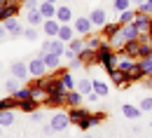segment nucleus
Returning a JSON list of instances; mask_svg holds the SVG:
<instances>
[{"instance_id":"f257e3e1","label":"nucleus","mask_w":152,"mask_h":138,"mask_svg":"<svg viewBox=\"0 0 152 138\" xmlns=\"http://www.w3.org/2000/svg\"><path fill=\"white\" fill-rule=\"evenodd\" d=\"M45 94H47V105H66V87L61 84L58 75H45Z\"/></svg>"},{"instance_id":"f03ea898","label":"nucleus","mask_w":152,"mask_h":138,"mask_svg":"<svg viewBox=\"0 0 152 138\" xmlns=\"http://www.w3.org/2000/svg\"><path fill=\"white\" fill-rule=\"evenodd\" d=\"M49 126H52V131H54V134L66 131V129L70 126V117H68V112H63V110L54 112V115L49 117Z\"/></svg>"},{"instance_id":"7ed1b4c3","label":"nucleus","mask_w":152,"mask_h":138,"mask_svg":"<svg viewBox=\"0 0 152 138\" xmlns=\"http://www.w3.org/2000/svg\"><path fill=\"white\" fill-rule=\"evenodd\" d=\"M19 12H21L19 0H7V2H2V5H0V23H5V21L12 19V17H17Z\"/></svg>"},{"instance_id":"20e7f679","label":"nucleus","mask_w":152,"mask_h":138,"mask_svg":"<svg viewBox=\"0 0 152 138\" xmlns=\"http://www.w3.org/2000/svg\"><path fill=\"white\" fill-rule=\"evenodd\" d=\"M28 73H31V77H42V75H47V73H49L47 63H45V59H42L40 54L28 61Z\"/></svg>"},{"instance_id":"39448f33","label":"nucleus","mask_w":152,"mask_h":138,"mask_svg":"<svg viewBox=\"0 0 152 138\" xmlns=\"http://www.w3.org/2000/svg\"><path fill=\"white\" fill-rule=\"evenodd\" d=\"M73 28H75V33L80 35V38H87V35L94 31L89 17H75V19H73Z\"/></svg>"},{"instance_id":"423d86ee","label":"nucleus","mask_w":152,"mask_h":138,"mask_svg":"<svg viewBox=\"0 0 152 138\" xmlns=\"http://www.w3.org/2000/svg\"><path fill=\"white\" fill-rule=\"evenodd\" d=\"M10 73H12V77L26 82V80L31 77V73H28V61H14V63L10 66Z\"/></svg>"},{"instance_id":"0eeeda50","label":"nucleus","mask_w":152,"mask_h":138,"mask_svg":"<svg viewBox=\"0 0 152 138\" xmlns=\"http://www.w3.org/2000/svg\"><path fill=\"white\" fill-rule=\"evenodd\" d=\"M87 17H89V21H91V26H94V28H103V26L108 23V12H105L103 7H96V9H91Z\"/></svg>"},{"instance_id":"6e6552de","label":"nucleus","mask_w":152,"mask_h":138,"mask_svg":"<svg viewBox=\"0 0 152 138\" xmlns=\"http://www.w3.org/2000/svg\"><path fill=\"white\" fill-rule=\"evenodd\" d=\"M133 23H136V28H138V33H140V35H150V31H152L150 14L138 12V14H136V19H133Z\"/></svg>"},{"instance_id":"1a4fd4ad","label":"nucleus","mask_w":152,"mask_h":138,"mask_svg":"<svg viewBox=\"0 0 152 138\" xmlns=\"http://www.w3.org/2000/svg\"><path fill=\"white\" fill-rule=\"evenodd\" d=\"M2 26H5V31H7V35H10V38H19V35H23V26H21V21L17 19V17L7 19Z\"/></svg>"},{"instance_id":"9d476101","label":"nucleus","mask_w":152,"mask_h":138,"mask_svg":"<svg viewBox=\"0 0 152 138\" xmlns=\"http://www.w3.org/2000/svg\"><path fill=\"white\" fill-rule=\"evenodd\" d=\"M56 19H58V23H73L75 12H73L66 2H61V5H56Z\"/></svg>"},{"instance_id":"9b49d317","label":"nucleus","mask_w":152,"mask_h":138,"mask_svg":"<svg viewBox=\"0 0 152 138\" xmlns=\"http://www.w3.org/2000/svg\"><path fill=\"white\" fill-rule=\"evenodd\" d=\"M58 28H61V23H58L56 17H54V19H45V21H42V26H40V31H42L47 38H56Z\"/></svg>"},{"instance_id":"f8f14e48","label":"nucleus","mask_w":152,"mask_h":138,"mask_svg":"<svg viewBox=\"0 0 152 138\" xmlns=\"http://www.w3.org/2000/svg\"><path fill=\"white\" fill-rule=\"evenodd\" d=\"M119 33H122V38L126 40V42H129V40H138L140 38V33H138V28H136V23H122V28H119Z\"/></svg>"},{"instance_id":"ddd939ff","label":"nucleus","mask_w":152,"mask_h":138,"mask_svg":"<svg viewBox=\"0 0 152 138\" xmlns=\"http://www.w3.org/2000/svg\"><path fill=\"white\" fill-rule=\"evenodd\" d=\"M136 66H138V59H131V56H119V54H117V68H119L124 75H126L129 70H133Z\"/></svg>"},{"instance_id":"4468645a","label":"nucleus","mask_w":152,"mask_h":138,"mask_svg":"<svg viewBox=\"0 0 152 138\" xmlns=\"http://www.w3.org/2000/svg\"><path fill=\"white\" fill-rule=\"evenodd\" d=\"M82 101H84V94H80L77 89H68V91H66V105H68V108L82 105Z\"/></svg>"},{"instance_id":"2eb2a0df","label":"nucleus","mask_w":152,"mask_h":138,"mask_svg":"<svg viewBox=\"0 0 152 138\" xmlns=\"http://www.w3.org/2000/svg\"><path fill=\"white\" fill-rule=\"evenodd\" d=\"M84 66H98V56H96V49H89V47H84L80 54H77Z\"/></svg>"},{"instance_id":"dca6fc26","label":"nucleus","mask_w":152,"mask_h":138,"mask_svg":"<svg viewBox=\"0 0 152 138\" xmlns=\"http://www.w3.org/2000/svg\"><path fill=\"white\" fill-rule=\"evenodd\" d=\"M75 35H77V33H75V28H73V23H61V28H58V35H56V38L63 40V42L68 45L70 40L75 38Z\"/></svg>"},{"instance_id":"f3484780","label":"nucleus","mask_w":152,"mask_h":138,"mask_svg":"<svg viewBox=\"0 0 152 138\" xmlns=\"http://www.w3.org/2000/svg\"><path fill=\"white\" fill-rule=\"evenodd\" d=\"M40 103L35 99H21L19 103H17V110H21V112H26V115H31L33 110H38Z\"/></svg>"},{"instance_id":"a211bd4d","label":"nucleus","mask_w":152,"mask_h":138,"mask_svg":"<svg viewBox=\"0 0 152 138\" xmlns=\"http://www.w3.org/2000/svg\"><path fill=\"white\" fill-rule=\"evenodd\" d=\"M42 21H45V17L40 14V9L35 7V9H26V23L28 26H42Z\"/></svg>"},{"instance_id":"6ab92c4d","label":"nucleus","mask_w":152,"mask_h":138,"mask_svg":"<svg viewBox=\"0 0 152 138\" xmlns=\"http://www.w3.org/2000/svg\"><path fill=\"white\" fill-rule=\"evenodd\" d=\"M122 112H124V117H129V119H140V115H143V110L138 108V105H133V103H124L122 105Z\"/></svg>"},{"instance_id":"aec40b11","label":"nucleus","mask_w":152,"mask_h":138,"mask_svg":"<svg viewBox=\"0 0 152 138\" xmlns=\"http://www.w3.org/2000/svg\"><path fill=\"white\" fill-rule=\"evenodd\" d=\"M89 115V110L87 108H82V105H77V108H68V117H70V124H77L80 119H84Z\"/></svg>"},{"instance_id":"412c9836","label":"nucleus","mask_w":152,"mask_h":138,"mask_svg":"<svg viewBox=\"0 0 152 138\" xmlns=\"http://www.w3.org/2000/svg\"><path fill=\"white\" fill-rule=\"evenodd\" d=\"M119 28H122V23H119V21H108V23L101 28V38H103V40L113 38V35L117 33V31H119Z\"/></svg>"},{"instance_id":"4be33fe9","label":"nucleus","mask_w":152,"mask_h":138,"mask_svg":"<svg viewBox=\"0 0 152 138\" xmlns=\"http://www.w3.org/2000/svg\"><path fill=\"white\" fill-rule=\"evenodd\" d=\"M40 14L45 17V19H54L56 17V5L54 2H45V0H40Z\"/></svg>"},{"instance_id":"5701e85b","label":"nucleus","mask_w":152,"mask_h":138,"mask_svg":"<svg viewBox=\"0 0 152 138\" xmlns=\"http://www.w3.org/2000/svg\"><path fill=\"white\" fill-rule=\"evenodd\" d=\"M75 89L80 91V94H89V91H94V80H89V77H80L75 82Z\"/></svg>"},{"instance_id":"b1692460","label":"nucleus","mask_w":152,"mask_h":138,"mask_svg":"<svg viewBox=\"0 0 152 138\" xmlns=\"http://www.w3.org/2000/svg\"><path fill=\"white\" fill-rule=\"evenodd\" d=\"M136 14H138V9H136V7H129V9H124V12L117 14V21H119V23H131V21L136 19Z\"/></svg>"},{"instance_id":"393cba45","label":"nucleus","mask_w":152,"mask_h":138,"mask_svg":"<svg viewBox=\"0 0 152 138\" xmlns=\"http://www.w3.org/2000/svg\"><path fill=\"white\" fill-rule=\"evenodd\" d=\"M42 59H45V63H47L49 70L61 68V54H42Z\"/></svg>"},{"instance_id":"a878e982","label":"nucleus","mask_w":152,"mask_h":138,"mask_svg":"<svg viewBox=\"0 0 152 138\" xmlns=\"http://www.w3.org/2000/svg\"><path fill=\"white\" fill-rule=\"evenodd\" d=\"M40 33H42V31H40L38 26H28V28H23V38L28 40V42H38Z\"/></svg>"},{"instance_id":"bb28decb","label":"nucleus","mask_w":152,"mask_h":138,"mask_svg":"<svg viewBox=\"0 0 152 138\" xmlns=\"http://www.w3.org/2000/svg\"><path fill=\"white\" fill-rule=\"evenodd\" d=\"M84 47H87V45H84V38H80V35H75V38L68 42V49H70L73 54H80Z\"/></svg>"},{"instance_id":"cd10ccee","label":"nucleus","mask_w":152,"mask_h":138,"mask_svg":"<svg viewBox=\"0 0 152 138\" xmlns=\"http://www.w3.org/2000/svg\"><path fill=\"white\" fill-rule=\"evenodd\" d=\"M14 122H17L14 110H2V112H0V124H2V126H12Z\"/></svg>"},{"instance_id":"c85d7f7f","label":"nucleus","mask_w":152,"mask_h":138,"mask_svg":"<svg viewBox=\"0 0 152 138\" xmlns=\"http://www.w3.org/2000/svg\"><path fill=\"white\" fill-rule=\"evenodd\" d=\"M84 45H87L89 49H98V47L103 45V38H101V35H94V33H89V35L84 38Z\"/></svg>"},{"instance_id":"c756f323","label":"nucleus","mask_w":152,"mask_h":138,"mask_svg":"<svg viewBox=\"0 0 152 138\" xmlns=\"http://www.w3.org/2000/svg\"><path fill=\"white\" fill-rule=\"evenodd\" d=\"M17 103H19V101L14 99L12 94H10L7 99H0V112H2V110H17Z\"/></svg>"},{"instance_id":"7c9ffc66","label":"nucleus","mask_w":152,"mask_h":138,"mask_svg":"<svg viewBox=\"0 0 152 138\" xmlns=\"http://www.w3.org/2000/svg\"><path fill=\"white\" fill-rule=\"evenodd\" d=\"M94 91L101 96V99H105V96L110 94V87H108L105 82H101V80H94Z\"/></svg>"},{"instance_id":"2f4dec72","label":"nucleus","mask_w":152,"mask_h":138,"mask_svg":"<svg viewBox=\"0 0 152 138\" xmlns=\"http://www.w3.org/2000/svg\"><path fill=\"white\" fill-rule=\"evenodd\" d=\"M108 42H110V47H113L115 52H117V49H122V47H124V42H126V40L122 38V33L117 31V33H115L113 38H108Z\"/></svg>"},{"instance_id":"473e14b6","label":"nucleus","mask_w":152,"mask_h":138,"mask_svg":"<svg viewBox=\"0 0 152 138\" xmlns=\"http://www.w3.org/2000/svg\"><path fill=\"white\" fill-rule=\"evenodd\" d=\"M143 77H145V73H143L138 66H136L133 70H129V73H126V82H140Z\"/></svg>"},{"instance_id":"72a5a7b5","label":"nucleus","mask_w":152,"mask_h":138,"mask_svg":"<svg viewBox=\"0 0 152 138\" xmlns=\"http://www.w3.org/2000/svg\"><path fill=\"white\" fill-rule=\"evenodd\" d=\"M138 68H140L145 75H152V59H150V56H143V59H138Z\"/></svg>"},{"instance_id":"f704fd0d","label":"nucleus","mask_w":152,"mask_h":138,"mask_svg":"<svg viewBox=\"0 0 152 138\" xmlns=\"http://www.w3.org/2000/svg\"><path fill=\"white\" fill-rule=\"evenodd\" d=\"M129 7H133L131 0H113V9L119 14V12H124V9H129Z\"/></svg>"},{"instance_id":"c9c22d12","label":"nucleus","mask_w":152,"mask_h":138,"mask_svg":"<svg viewBox=\"0 0 152 138\" xmlns=\"http://www.w3.org/2000/svg\"><path fill=\"white\" fill-rule=\"evenodd\" d=\"M75 126L80 129V131H84V134H87V131H89V129L94 126V122H91V115H87L84 119H80V122H77Z\"/></svg>"},{"instance_id":"e433bc0d","label":"nucleus","mask_w":152,"mask_h":138,"mask_svg":"<svg viewBox=\"0 0 152 138\" xmlns=\"http://www.w3.org/2000/svg\"><path fill=\"white\" fill-rule=\"evenodd\" d=\"M12 96H14L17 101H21V99H31V84H28V87H19V89H17Z\"/></svg>"},{"instance_id":"4c0bfd02","label":"nucleus","mask_w":152,"mask_h":138,"mask_svg":"<svg viewBox=\"0 0 152 138\" xmlns=\"http://www.w3.org/2000/svg\"><path fill=\"white\" fill-rule=\"evenodd\" d=\"M138 108H140L143 112H152V96H143L140 103H138Z\"/></svg>"},{"instance_id":"58836bf2","label":"nucleus","mask_w":152,"mask_h":138,"mask_svg":"<svg viewBox=\"0 0 152 138\" xmlns=\"http://www.w3.org/2000/svg\"><path fill=\"white\" fill-rule=\"evenodd\" d=\"M5 87H7V91H10V94H14V91H17V89L21 87V80H17V77H10L7 82H5Z\"/></svg>"},{"instance_id":"ea45409f","label":"nucleus","mask_w":152,"mask_h":138,"mask_svg":"<svg viewBox=\"0 0 152 138\" xmlns=\"http://www.w3.org/2000/svg\"><path fill=\"white\" fill-rule=\"evenodd\" d=\"M136 9H138V12H143V14H152V0H143Z\"/></svg>"},{"instance_id":"a19ab883","label":"nucleus","mask_w":152,"mask_h":138,"mask_svg":"<svg viewBox=\"0 0 152 138\" xmlns=\"http://www.w3.org/2000/svg\"><path fill=\"white\" fill-rule=\"evenodd\" d=\"M89 115H91V122H94V126H96V124H101V122H105V117H108L103 110H98V112H89Z\"/></svg>"},{"instance_id":"79ce46f5","label":"nucleus","mask_w":152,"mask_h":138,"mask_svg":"<svg viewBox=\"0 0 152 138\" xmlns=\"http://www.w3.org/2000/svg\"><path fill=\"white\" fill-rule=\"evenodd\" d=\"M84 63H82V59L80 56H75V59H70V66H68V70H77V68H82Z\"/></svg>"},{"instance_id":"37998d69","label":"nucleus","mask_w":152,"mask_h":138,"mask_svg":"<svg viewBox=\"0 0 152 138\" xmlns=\"http://www.w3.org/2000/svg\"><path fill=\"white\" fill-rule=\"evenodd\" d=\"M31 119H33V122H42V119H45V112H42V110H33V112H31Z\"/></svg>"},{"instance_id":"c03bdc74","label":"nucleus","mask_w":152,"mask_h":138,"mask_svg":"<svg viewBox=\"0 0 152 138\" xmlns=\"http://www.w3.org/2000/svg\"><path fill=\"white\" fill-rule=\"evenodd\" d=\"M23 7H26V9H35V7H40V0H26Z\"/></svg>"},{"instance_id":"a18cd8bd","label":"nucleus","mask_w":152,"mask_h":138,"mask_svg":"<svg viewBox=\"0 0 152 138\" xmlns=\"http://www.w3.org/2000/svg\"><path fill=\"white\" fill-rule=\"evenodd\" d=\"M7 38V31H5V26H2V23H0V42H2V40Z\"/></svg>"},{"instance_id":"49530a36","label":"nucleus","mask_w":152,"mask_h":138,"mask_svg":"<svg viewBox=\"0 0 152 138\" xmlns=\"http://www.w3.org/2000/svg\"><path fill=\"white\" fill-rule=\"evenodd\" d=\"M42 134H45V136H49V134H54V131H52V126L47 124V126H42Z\"/></svg>"},{"instance_id":"de8ad7c7","label":"nucleus","mask_w":152,"mask_h":138,"mask_svg":"<svg viewBox=\"0 0 152 138\" xmlns=\"http://www.w3.org/2000/svg\"><path fill=\"white\" fill-rule=\"evenodd\" d=\"M143 82H145V87H152V75H145V77H143Z\"/></svg>"},{"instance_id":"09e8293b","label":"nucleus","mask_w":152,"mask_h":138,"mask_svg":"<svg viewBox=\"0 0 152 138\" xmlns=\"http://www.w3.org/2000/svg\"><path fill=\"white\" fill-rule=\"evenodd\" d=\"M140 2H143V0H131V5H133V7H138Z\"/></svg>"},{"instance_id":"8fccbe9b","label":"nucleus","mask_w":152,"mask_h":138,"mask_svg":"<svg viewBox=\"0 0 152 138\" xmlns=\"http://www.w3.org/2000/svg\"><path fill=\"white\" fill-rule=\"evenodd\" d=\"M45 2H54V5H58V0H45Z\"/></svg>"},{"instance_id":"3c124183","label":"nucleus","mask_w":152,"mask_h":138,"mask_svg":"<svg viewBox=\"0 0 152 138\" xmlns=\"http://www.w3.org/2000/svg\"><path fill=\"white\" fill-rule=\"evenodd\" d=\"M2 129H5V126H2V124H0V138H2Z\"/></svg>"},{"instance_id":"603ef678","label":"nucleus","mask_w":152,"mask_h":138,"mask_svg":"<svg viewBox=\"0 0 152 138\" xmlns=\"http://www.w3.org/2000/svg\"><path fill=\"white\" fill-rule=\"evenodd\" d=\"M84 138H94V136H91V134H84Z\"/></svg>"},{"instance_id":"864d4df0","label":"nucleus","mask_w":152,"mask_h":138,"mask_svg":"<svg viewBox=\"0 0 152 138\" xmlns=\"http://www.w3.org/2000/svg\"><path fill=\"white\" fill-rule=\"evenodd\" d=\"M150 42H152V31H150Z\"/></svg>"},{"instance_id":"5fc2aeb1","label":"nucleus","mask_w":152,"mask_h":138,"mask_svg":"<svg viewBox=\"0 0 152 138\" xmlns=\"http://www.w3.org/2000/svg\"><path fill=\"white\" fill-rule=\"evenodd\" d=\"M0 70H2V63H0Z\"/></svg>"},{"instance_id":"6e6d98bb","label":"nucleus","mask_w":152,"mask_h":138,"mask_svg":"<svg viewBox=\"0 0 152 138\" xmlns=\"http://www.w3.org/2000/svg\"><path fill=\"white\" fill-rule=\"evenodd\" d=\"M61 2H68V0H61Z\"/></svg>"},{"instance_id":"4d7b16f0","label":"nucleus","mask_w":152,"mask_h":138,"mask_svg":"<svg viewBox=\"0 0 152 138\" xmlns=\"http://www.w3.org/2000/svg\"><path fill=\"white\" fill-rule=\"evenodd\" d=\"M150 21H152V14H150Z\"/></svg>"},{"instance_id":"13d9d810","label":"nucleus","mask_w":152,"mask_h":138,"mask_svg":"<svg viewBox=\"0 0 152 138\" xmlns=\"http://www.w3.org/2000/svg\"><path fill=\"white\" fill-rule=\"evenodd\" d=\"M21 2H26V0H21Z\"/></svg>"},{"instance_id":"bf43d9fd","label":"nucleus","mask_w":152,"mask_h":138,"mask_svg":"<svg viewBox=\"0 0 152 138\" xmlns=\"http://www.w3.org/2000/svg\"><path fill=\"white\" fill-rule=\"evenodd\" d=\"M150 126H152V122H150Z\"/></svg>"}]
</instances>
